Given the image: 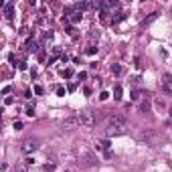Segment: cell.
I'll return each mask as SVG.
<instances>
[{
  "label": "cell",
  "instance_id": "6da1fadb",
  "mask_svg": "<svg viewBox=\"0 0 172 172\" xmlns=\"http://www.w3.org/2000/svg\"><path fill=\"white\" fill-rule=\"evenodd\" d=\"M128 128V120L122 114H114L110 118V124H107V136H116V134H124Z\"/></svg>",
  "mask_w": 172,
  "mask_h": 172
},
{
  "label": "cell",
  "instance_id": "7a4b0ae2",
  "mask_svg": "<svg viewBox=\"0 0 172 172\" xmlns=\"http://www.w3.org/2000/svg\"><path fill=\"white\" fill-rule=\"evenodd\" d=\"M103 116L97 112V114H93V112H83V114H79V122H81V126H87V128H93L99 120H101Z\"/></svg>",
  "mask_w": 172,
  "mask_h": 172
},
{
  "label": "cell",
  "instance_id": "3957f363",
  "mask_svg": "<svg viewBox=\"0 0 172 172\" xmlns=\"http://www.w3.org/2000/svg\"><path fill=\"white\" fill-rule=\"evenodd\" d=\"M37 148H39V140H25L20 150H23L25 154H31V152H35Z\"/></svg>",
  "mask_w": 172,
  "mask_h": 172
},
{
  "label": "cell",
  "instance_id": "277c9868",
  "mask_svg": "<svg viewBox=\"0 0 172 172\" xmlns=\"http://www.w3.org/2000/svg\"><path fill=\"white\" fill-rule=\"evenodd\" d=\"M75 126H81L79 116H69L65 122H63V128H65V130H71V128H75Z\"/></svg>",
  "mask_w": 172,
  "mask_h": 172
},
{
  "label": "cell",
  "instance_id": "5b68a950",
  "mask_svg": "<svg viewBox=\"0 0 172 172\" xmlns=\"http://www.w3.org/2000/svg\"><path fill=\"white\" fill-rule=\"evenodd\" d=\"M162 79H164V81H162V89H164V93H172V75H164Z\"/></svg>",
  "mask_w": 172,
  "mask_h": 172
},
{
  "label": "cell",
  "instance_id": "8992f818",
  "mask_svg": "<svg viewBox=\"0 0 172 172\" xmlns=\"http://www.w3.org/2000/svg\"><path fill=\"white\" fill-rule=\"evenodd\" d=\"M2 8H4V16L8 20H12V16H14V2H6Z\"/></svg>",
  "mask_w": 172,
  "mask_h": 172
},
{
  "label": "cell",
  "instance_id": "52a82bcc",
  "mask_svg": "<svg viewBox=\"0 0 172 172\" xmlns=\"http://www.w3.org/2000/svg\"><path fill=\"white\" fill-rule=\"evenodd\" d=\"M83 160H85V164H87V166H93V164H97V158H95L91 152H87V150L83 152Z\"/></svg>",
  "mask_w": 172,
  "mask_h": 172
},
{
  "label": "cell",
  "instance_id": "ba28073f",
  "mask_svg": "<svg viewBox=\"0 0 172 172\" xmlns=\"http://www.w3.org/2000/svg\"><path fill=\"white\" fill-rule=\"evenodd\" d=\"M140 112H142V114H148V112H150V93H148L146 99L140 103Z\"/></svg>",
  "mask_w": 172,
  "mask_h": 172
},
{
  "label": "cell",
  "instance_id": "9c48e42d",
  "mask_svg": "<svg viewBox=\"0 0 172 172\" xmlns=\"http://www.w3.org/2000/svg\"><path fill=\"white\" fill-rule=\"evenodd\" d=\"M27 51H29V53H37V51H39V45H37L33 39L27 41Z\"/></svg>",
  "mask_w": 172,
  "mask_h": 172
},
{
  "label": "cell",
  "instance_id": "30bf717a",
  "mask_svg": "<svg viewBox=\"0 0 172 172\" xmlns=\"http://www.w3.org/2000/svg\"><path fill=\"white\" fill-rule=\"evenodd\" d=\"M154 136V130H146V132H140V140H150V138H152Z\"/></svg>",
  "mask_w": 172,
  "mask_h": 172
},
{
  "label": "cell",
  "instance_id": "8fae6325",
  "mask_svg": "<svg viewBox=\"0 0 172 172\" xmlns=\"http://www.w3.org/2000/svg\"><path fill=\"white\" fill-rule=\"evenodd\" d=\"M57 164L55 162H47V164H43V172H55Z\"/></svg>",
  "mask_w": 172,
  "mask_h": 172
},
{
  "label": "cell",
  "instance_id": "7c38bea8",
  "mask_svg": "<svg viewBox=\"0 0 172 172\" xmlns=\"http://www.w3.org/2000/svg\"><path fill=\"white\" fill-rule=\"evenodd\" d=\"M114 99L116 101L122 99V85H116V87H114Z\"/></svg>",
  "mask_w": 172,
  "mask_h": 172
},
{
  "label": "cell",
  "instance_id": "4fadbf2b",
  "mask_svg": "<svg viewBox=\"0 0 172 172\" xmlns=\"http://www.w3.org/2000/svg\"><path fill=\"white\" fill-rule=\"evenodd\" d=\"M69 20H71V23H79V20H81V12H75V10H73V12L69 14Z\"/></svg>",
  "mask_w": 172,
  "mask_h": 172
},
{
  "label": "cell",
  "instance_id": "5bb4252c",
  "mask_svg": "<svg viewBox=\"0 0 172 172\" xmlns=\"http://www.w3.org/2000/svg\"><path fill=\"white\" fill-rule=\"evenodd\" d=\"M61 75L65 77V79H71V77H73V69H71V67H67V69H63V71H61Z\"/></svg>",
  "mask_w": 172,
  "mask_h": 172
},
{
  "label": "cell",
  "instance_id": "9a60e30c",
  "mask_svg": "<svg viewBox=\"0 0 172 172\" xmlns=\"http://www.w3.org/2000/svg\"><path fill=\"white\" fill-rule=\"evenodd\" d=\"M110 71H112V75H120V73H122V65H120V63H116V65H112Z\"/></svg>",
  "mask_w": 172,
  "mask_h": 172
},
{
  "label": "cell",
  "instance_id": "2e32d148",
  "mask_svg": "<svg viewBox=\"0 0 172 172\" xmlns=\"http://www.w3.org/2000/svg\"><path fill=\"white\" fill-rule=\"evenodd\" d=\"M124 18H126V14H124V12H120V14H116V18H112V25H118V23H122Z\"/></svg>",
  "mask_w": 172,
  "mask_h": 172
},
{
  "label": "cell",
  "instance_id": "e0dca14e",
  "mask_svg": "<svg viewBox=\"0 0 172 172\" xmlns=\"http://www.w3.org/2000/svg\"><path fill=\"white\" fill-rule=\"evenodd\" d=\"M97 51H99V49H97L95 45H89V47H87V55H91V57L97 55Z\"/></svg>",
  "mask_w": 172,
  "mask_h": 172
},
{
  "label": "cell",
  "instance_id": "ac0fdd59",
  "mask_svg": "<svg viewBox=\"0 0 172 172\" xmlns=\"http://www.w3.org/2000/svg\"><path fill=\"white\" fill-rule=\"evenodd\" d=\"M140 95H142V91L134 89V91H132V101H138V99H140Z\"/></svg>",
  "mask_w": 172,
  "mask_h": 172
},
{
  "label": "cell",
  "instance_id": "d6986e66",
  "mask_svg": "<svg viewBox=\"0 0 172 172\" xmlns=\"http://www.w3.org/2000/svg\"><path fill=\"white\" fill-rule=\"evenodd\" d=\"M156 107H158V110L162 112L164 107H166V103H164V99H156Z\"/></svg>",
  "mask_w": 172,
  "mask_h": 172
},
{
  "label": "cell",
  "instance_id": "ffe728a7",
  "mask_svg": "<svg viewBox=\"0 0 172 172\" xmlns=\"http://www.w3.org/2000/svg\"><path fill=\"white\" fill-rule=\"evenodd\" d=\"M53 39V31H47L45 35H43V41H51Z\"/></svg>",
  "mask_w": 172,
  "mask_h": 172
},
{
  "label": "cell",
  "instance_id": "44dd1931",
  "mask_svg": "<svg viewBox=\"0 0 172 172\" xmlns=\"http://www.w3.org/2000/svg\"><path fill=\"white\" fill-rule=\"evenodd\" d=\"M35 93H37V95H43V93H45V89H43L41 85H35Z\"/></svg>",
  "mask_w": 172,
  "mask_h": 172
},
{
  "label": "cell",
  "instance_id": "7402d4cb",
  "mask_svg": "<svg viewBox=\"0 0 172 172\" xmlns=\"http://www.w3.org/2000/svg\"><path fill=\"white\" fill-rule=\"evenodd\" d=\"M134 65H136L138 69H142V59H140V57H134Z\"/></svg>",
  "mask_w": 172,
  "mask_h": 172
},
{
  "label": "cell",
  "instance_id": "603a6c76",
  "mask_svg": "<svg viewBox=\"0 0 172 172\" xmlns=\"http://www.w3.org/2000/svg\"><path fill=\"white\" fill-rule=\"evenodd\" d=\"M27 168H29L27 164H23V166H16V168H14V172H27Z\"/></svg>",
  "mask_w": 172,
  "mask_h": 172
},
{
  "label": "cell",
  "instance_id": "cb8c5ba5",
  "mask_svg": "<svg viewBox=\"0 0 172 172\" xmlns=\"http://www.w3.org/2000/svg\"><path fill=\"white\" fill-rule=\"evenodd\" d=\"M65 33H67V35H73V33H75L73 25H67V27H65Z\"/></svg>",
  "mask_w": 172,
  "mask_h": 172
},
{
  "label": "cell",
  "instance_id": "d4e9b609",
  "mask_svg": "<svg viewBox=\"0 0 172 172\" xmlns=\"http://www.w3.org/2000/svg\"><path fill=\"white\" fill-rule=\"evenodd\" d=\"M107 97H110V93H107V91H101V93H99V99H101V101H105Z\"/></svg>",
  "mask_w": 172,
  "mask_h": 172
},
{
  "label": "cell",
  "instance_id": "484cf974",
  "mask_svg": "<svg viewBox=\"0 0 172 172\" xmlns=\"http://www.w3.org/2000/svg\"><path fill=\"white\" fill-rule=\"evenodd\" d=\"M27 116H29V118L35 116V107H27Z\"/></svg>",
  "mask_w": 172,
  "mask_h": 172
},
{
  "label": "cell",
  "instance_id": "4316f807",
  "mask_svg": "<svg viewBox=\"0 0 172 172\" xmlns=\"http://www.w3.org/2000/svg\"><path fill=\"white\" fill-rule=\"evenodd\" d=\"M18 69H20V71H27V63L20 61V63H18Z\"/></svg>",
  "mask_w": 172,
  "mask_h": 172
},
{
  "label": "cell",
  "instance_id": "83f0119b",
  "mask_svg": "<svg viewBox=\"0 0 172 172\" xmlns=\"http://www.w3.org/2000/svg\"><path fill=\"white\" fill-rule=\"evenodd\" d=\"M12 103H14V97H6L4 99V105H12Z\"/></svg>",
  "mask_w": 172,
  "mask_h": 172
},
{
  "label": "cell",
  "instance_id": "f1b7e54d",
  "mask_svg": "<svg viewBox=\"0 0 172 172\" xmlns=\"http://www.w3.org/2000/svg\"><path fill=\"white\" fill-rule=\"evenodd\" d=\"M33 162H35V158H33V156H27V160H25V164H27V166H31Z\"/></svg>",
  "mask_w": 172,
  "mask_h": 172
},
{
  "label": "cell",
  "instance_id": "f546056e",
  "mask_svg": "<svg viewBox=\"0 0 172 172\" xmlns=\"http://www.w3.org/2000/svg\"><path fill=\"white\" fill-rule=\"evenodd\" d=\"M57 95H61V97L65 95V87H57Z\"/></svg>",
  "mask_w": 172,
  "mask_h": 172
},
{
  "label": "cell",
  "instance_id": "4dcf8cb0",
  "mask_svg": "<svg viewBox=\"0 0 172 172\" xmlns=\"http://www.w3.org/2000/svg\"><path fill=\"white\" fill-rule=\"evenodd\" d=\"M10 91H12V87H10V85H6V87H4V89H2V93H4V95H8V93H10Z\"/></svg>",
  "mask_w": 172,
  "mask_h": 172
},
{
  "label": "cell",
  "instance_id": "1f68e13d",
  "mask_svg": "<svg viewBox=\"0 0 172 172\" xmlns=\"http://www.w3.org/2000/svg\"><path fill=\"white\" fill-rule=\"evenodd\" d=\"M14 130H23V122H14Z\"/></svg>",
  "mask_w": 172,
  "mask_h": 172
},
{
  "label": "cell",
  "instance_id": "d6a6232c",
  "mask_svg": "<svg viewBox=\"0 0 172 172\" xmlns=\"http://www.w3.org/2000/svg\"><path fill=\"white\" fill-rule=\"evenodd\" d=\"M8 61L12 63V65H14V63H16V57H14V53H10V55H8Z\"/></svg>",
  "mask_w": 172,
  "mask_h": 172
},
{
  "label": "cell",
  "instance_id": "836d02e7",
  "mask_svg": "<svg viewBox=\"0 0 172 172\" xmlns=\"http://www.w3.org/2000/svg\"><path fill=\"white\" fill-rule=\"evenodd\" d=\"M77 77H79V81H81V79H87V73H85V71H81Z\"/></svg>",
  "mask_w": 172,
  "mask_h": 172
},
{
  "label": "cell",
  "instance_id": "e575fe53",
  "mask_svg": "<svg viewBox=\"0 0 172 172\" xmlns=\"http://www.w3.org/2000/svg\"><path fill=\"white\" fill-rule=\"evenodd\" d=\"M67 89H69V91H75V89H77V85H75V83H69V87H67Z\"/></svg>",
  "mask_w": 172,
  "mask_h": 172
},
{
  "label": "cell",
  "instance_id": "d590c367",
  "mask_svg": "<svg viewBox=\"0 0 172 172\" xmlns=\"http://www.w3.org/2000/svg\"><path fill=\"white\" fill-rule=\"evenodd\" d=\"M170 118H172V107H170Z\"/></svg>",
  "mask_w": 172,
  "mask_h": 172
},
{
  "label": "cell",
  "instance_id": "8d00e7d4",
  "mask_svg": "<svg viewBox=\"0 0 172 172\" xmlns=\"http://www.w3.org/2000/svg\"><path fill=\"white\" fill-rule=\"evenodd\" d=\"M65 172H73V170H65Z\"/></svg>",
  "mask_w": 172,
  "mask_h": 172
}]
</instances>
